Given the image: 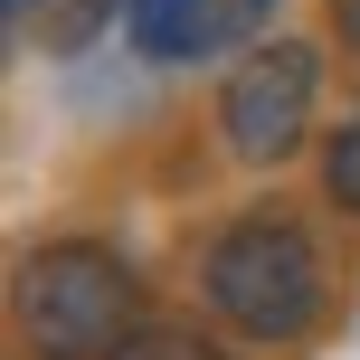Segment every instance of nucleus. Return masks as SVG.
<instances>
[{"mask_svg":"<svg viewBox=\"0 0 360 360\" xmlns=\"http://www.w3.org/2000/svg\"><path fill=\"white\" fill-rule=\"evenodd\" d=\"M199 294L228 332L247 342H304L323 323V247H313L304 218L285 209H247L209 237V266H199Z\"/></svg>","mask_w":360,"mask_h":360,"instance_id":"nucleus-1","label":"nucleus"},{"mask_svg":"<svg viewBox=\"0 0 360 360\" xmlns=\"http://www.w3.org/2000/svg\"><path fill=\"white\" fill-rule=\"evenodd\" d=\"M143 323V285L105 237H48L19 266V342L29 360H114Z\"/></svg>","mask_w":360,"mask_h":360,"instance_id":"nucleus-2","label":"nucleus"},{"mask_svg":"<svg viewBox=\"0 0 360 360\" xmlns=\"http://www.w3.org/2000/svg\"><path fill=\"white\" fill-rule=\"evenodd\" d=\"M323 114V48L313 38H256L218 86V133L247 171H285Z\"/></svg>","mask_w":360,"mask_h":360,"instance_id":"nucleus-3","label":"nucleus"},{"mask_svg":"<svg viewBox=\"0 0 360 360\" xmlns=\"http://www.w3.org/2000/svg\"><path fill=\"white\" fill-rule=\"evenodd\" d=\"M247 29V0H124V38L152 67H199Z\"/></svg>","mask_w":360,"mask_h":360,"instance_id":"nucleus-4","label":"nucleus"},{"mask_svg":"<svg viewBox=\"0 0 360 360\" xmlns=\"http://www.w3.org/2000/svg\"><path fill=\"white\" fill-rule=\"evenodd\" d=\"M114 19H124V0H10V38L48 57H86Z\"/></svg>","mask_w":360,"mask_h":360,"instance_id":"nucleus-5","label":"nucleus"},{"mask_svg":"<svg viewBox=\"0 0 360 360\" xmlns=\"http://www.w3.org/2000/svg\"><path fill=\"white\" fill-rule=\"evenodd\" d=\"M114 360H237V351L218 342L209 323H171V313H143V323H133V342L114 351Z\"/></svg>","mask_w":360,"mask_h":360,"instance_id":"nucleus-6","label":"nucleus"},{"mask_svg":"<svg viewBox=\"0 0 360 360\" xmlns=\"http://www.w3.org/2000/svg\"><path fill=\"white\" fill-rule=\"evenodd\" d=\"M323 199L360 218V114H351L342 133H323Z\"/></svg>","mask_w":360,"mask_h":360,"instance_id":"nucleus-7","label":"nucleus"},{"mask_svg":"<svg viewBox=\"0 0 360 360\" xmlns=\"http://www.w3.org/2000/svg\"><path fill=\"white\" fill-rule=\"evenodd\" d=\"M266 10H275V0H247V19H266Z\"/></svg>","mask_w":360,"mask_h":360,"instance_id":"nucleus-8","label":"nucleus"}]
</instances>
